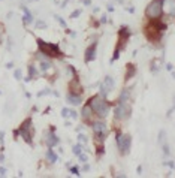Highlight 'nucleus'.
Segmentation results:
<instances>
[{
  "instance_id": "a878e982",
  "label": "nucleus",
  "mask_w": 175,
  "mask_h": 178,
  "mask_svg": "<svg viewBox=\"0 0 175 178\" xmlns=\"http://www.w3.org/2000/svg\"><path fill=\"white\" fill-rule=\"evenodd\" d=\"M78 159H80V162H81V163H85V162H87V156H85L84 153L78 154Z\"/></svg>"
},
{
  "instance_id": "9d476101",
  "label": "nucleus",
  "mask_w": 175,
  "mask_h": 178,
  "mask_svg": "<svg viewBox=\"0 0 175 178\" xmlns=\"http://www.w3.org/2000/svg\"><path fill=\"white\" fill-rule=\"evenodd\" d=\"M66 100L69 105H73V106H76V105H81V102H82V95L80 93H73V91H69L66 96Z\"/></svg>"
},
{
  "instance_id": "ea45409f",
  "label": "nucleus",
  "mask_w": 175,
  "mask_h": 178,
  "mask_svg": "<svg viewBox=\"0 0 175 178\" xmlns=\"http://www.w3.org/2000/svg\"><path fill=\"white\" fill-rule=\"evenodd\" d=\"M166 69H168V70H172V65H171V63H168V65H166Z\"/></svg>"
},
{
  "instance_id": "423d86ee",
  "label": "nucleus",
  "mask_w": 175,
  "mask_h": 178,
  "mask_svg": "<svg viewBox=\"0 0 175 178\" xmlns=\"http://www.w3.org/2000/svg\"><path fill=\"white\" fill-rule=\"evenodd\" d=\"M114 85H115V82H114V78L112 76H105V80H103V82H102V85H100V95L99 96L100 97H105L106 99V96L114 90Z\"/></svg>"
},
{
  "instance_id": "6e6552de",
  "label": "nucleus",
  "mask_w": 175,
  "mask_h": 178,
  "mask_svg": "<svg viewBox=\"0 0 175 178\" xmlns=\"http://www.w3.org/2000/svg\"><path fill=\"white\" fill-rule=\"evenodd\" d=\"M118 36H120V46L117 48V50H123L124 48V45H126V42L129 41V38H130V28H127V27H123L118 30Z\"/></svg>"
},
{
  "instance_id": "72a5a7b5",
  "label": "nucleus",
  "mask_w": 175,
  "mask_h": 178,
  "mask_svg": "<svg viewBox=\"0 0 175 178\" xmlns=\"http://www.w3.org/2000/svg\"><path fill=\"white\" fill-rule=\"evenodd\" d=\"M0 142H2V144L5 142V133H3V132H0Z\"/></svg>"
},
{
  "instance_id": "f3484780",
  "label": "nucleus",
  "mask_w": 175,
  "mask_h": 178,
  "mask_svg": "<svg viewBox=\"0 0 175 178\" xmlns=\"http://www.w3.org/2000/svg\"><path fill=\"white\" fill-rule=\"evenodd\" d=\"M36 76H38V70H36V68H35L33 65H30V66H28V76L26 78V82L32 81V80L36 78Z\"/></svg>"
},
{
  "instance_id": "0eeeda50",
  "label": "nucleus",
  "mask_w": 175,
  "mask_h": 178,
  "mask_svg": "<svg viewBox=\"0 0 175 178\" xmlns=\"http://www.w3.org/2000/svg\"><path fill=\"white\" fill-rule=\"evenodd\" d=\"M43 141H45V144L48 145V148H53V147H55V145L58 144V138H57V135L54 133V127H51L50 130H45V133H43Z\"/></svg>"
},
{
  "instance_id": "473e14b6",
  "label": "nucleus",
  "mask_w": 175,
  "mask_h": 178,
  "mask_svg": "<svg viewBox=\"0 0 175 178\" xmlns=\"http://www.w3.org/2000/svg\"><path fill=\"white\" fill-rule=\"evenodd\" d=\"M103 153H105V148L103 147H99L97 148V154H103Z\"/></svg>"
},
{
  "instance_id": "5701e85b",
  "label": "nucleus",
  "mask_w": 175,
  "mask_h": 178,
  "mask_svg": "<svg viewBox=\"0 0 175 178\" xmlns=\"http://www.w3.org/2000/svg\"><path fill=\"white\" fill-rule=\"evenodd\" d=\"M70 172L73 174V175H76V177H80L81 174H80V169L76 168V166H70Z\"/></svg>"
},
{
  "instance_id": "a211bd4d",
  "label": "nucleus",
  "mask_w": 175,
  "mask_h": 178,
  "mask_svg": "<svg viewBox=\"0 0 175 178\" xmlns=\"http://www.w3.org/2000/svg\"><path fill=\"white\" fill-rule=\"evenodd\" d=\"M51 68H53V63H51V61H48L47 58L40 61V70H42V72H47V70H50Z\"/></svg>"
},
{
  "instance_id": "6ab92c4d",
  "label": "nucleus",
  "mask_w": 175,
  "mask_h": 178,
  "mask_svg": "<svg viewBox=\"0 0 175 178\" xmlns=\"http://www.w3.org/2000/svg\"><path fill=\"white\" fill-rule=\"evenodd\" d=\"M129 96H130L129 90H127V88H124V90L121 91V95H120V99H118V102H129Z\"/></svg>"
},
{
  "instance_id": "37998d69",
  "label": "nucleus",
  "mask_w": 175,
  "mask_h": 178,
  "mask_svg": "<svg viewBox=\"0 0 175 178\" xmlns=\"http://www.w3.org/2000/svg\"><path fill=\"white\" fill-rule=\"evenodd\" d=\"M30 2H33V0H30Z\"/></svg>"
},
{
  "instance_id": "f8f14e48",
  "label": "nucleus",
  "mask_w": 175,
  "mask_h": 178,
  "mask_svg": "<svg viewBox=\"0 0 175 178\" xmlns=\"http://www.w3.org/2000/svg\"><path fill=\"white\" fill-rule=\"evenodd\" d=\"M96 48H97V43H96V42L87 48V51H85V57H84L85 63H91L94 58H96Z\"/></svg>"
},
{
  "instance_id": "f03ea898",
  "label": "nucleus",
  "mask_w": 175,
  "mask_h": 178,
  "mask_svg": "<svg viewBox=\"0 0 175 178\" xmlns=\"http://www.w3.org/2000/svg\"><path fill=\"white\" fill-rule=\"evenodd\" d=\"M38 42V48H39L40 54H45L47 57H53V58H57V57H63V53L60 51V46L57 43H51V42H45L43 39H36Z\"/></svg>"
},
{
  "instance_id": "4be33fe9",
  "label": "nucleus",
  "mask_w": 175,
  "mask_h": 178,
  "mask_svg": "<svg viewBox=\"0 0 175 178\" xmlns=\"http://www.w3.org/2000/svg\"><path fill=\"white\" fill-rule=\"evenodd\" d=\"M54 18H55V21H58V24H60L61 27H66V21H65V20H63L60 15H55Z\"/></svg>"
},
{
  "instance_id": "39448f33",
  "label": "nucleus",
  "mask_w": 175,
  "mask_h": 178,
  "mask_svg": "<svg viewBox=\"0 0 175 178\" xmlns=\"http://www.w3.org/2000/svg\"><path fill=\"white\" fill-rule=\"evenodd\" d=\"M130 105L127 102H118V105L114 109V117L115 120H126L127 117H130Z\"/></svg>"
},
{
  "instance_id": "dca6fc26",
  "label": "nucleus",
  "mask_w": 175,
  "mask_h": 178,
  "mask_svg": "<svg viewBox=\"0 0 175 178\" xmlns=\"http://www.w3.org/2000/svg\"><path fill=\"white\" fill-rule=\"evenodd\" d=\"M45 157L51 162V163H55V162H58V157H57V154L54 153V150H47V153H45Z\"/></svg>"
},
{
  "instance_id": "a19ab883",
  "label": "nucleus",
  "mask_w": 175,
  "mask_h": 178,
  "mask_svg": "<svg viewBox=\"0 0 175 178\" xmlns=\"http://www.w3.org/2000/svg\"><path fill=\"white\" fill-rule=\"evenodd\" d=\"M5 162V156L3 154H0V163H3Z\"/></svg>"
},
{
  "instance_id": "58836bf2",
  "label": "nucleus",
  "mask_w": 175,
  "mask_h": 178,
  "mask_svg": "<svg viewBox=\"0 0 175 178\" xmlns=\"http://www.w3.org/2000/svg\"><path fill=\"white\" fill-rule=\"evenodd\" d=\"M6 68H8V69H12L13 68V63H12V61H11V63H8V65H6Z\"/></svg>"
},
{
  "instance_id": "4468645a",
  "label": "nucleus",
  "mask_w": 175,
  "mask_h": 178,
  "mask_svg": "<svg viewBox=\"0 0 175 178\" xmlns=\"http://www.w3.org/2000/svg\"><path fill=\"white\" fill-rule=\"evenodd\" d=\"M81 115H82V118L84 120H88L91 115H93V109L90 108V105L87 103V105H84V108H82V111H81Z\"/></svg>"
},
{
  "instance_id": "b1692460",
  "label": "nucleus",
  "mask_w": 175,
  "mask_h": 178,
  "mask_svg": "<svg viewBox=\"0 0 175 178\" xmlns=\"http://www.w3.org/2000/svg\"><path fill=\"white\" fill-rule=\"evenodd\" d=\"M166 138V132L165 130H160V133H159V144H163V139Z\"/></svg>"
},
{
  "instance_id": "7ed1b4c3",
  "label": "nucleus",
  "mask_w": 175,
  "mask_h": 178,
  "mask_svg": "<svg viewBox=\"0 0 175 178\" xmlns=\"http://www.w3.org/2000/svg\"><path fill=\"white\" fill-rule=\"evenodd\" d=\"M163 5H165V0H153L150 2L145 9V15L150 20H159L162 15H163Z\"/></svg>"
},
{
  "instance_id": "c9c22d12",
  "label": "nucleus",
  "mask_w": 175,
  "mask_h": 178,
  "mask_svg": "<svg viewBox=\"0 0 175 178\" xmlns=\"http://www.w3.org/2000/svg\"><path fill=\"white\" fill-rule=\"evenodd\" d=\"M2 41H3V28L0 26V43H2Z\"/></svg>"
},
{
  "instance_id": "2f4dec72",
  "label": "nucleus",
  "mask_w": 175,
  "mask_h": 178,
  "mask_svg": "<svg viewBox=\"0 0 175 178\" xmlns=\"http://www.w3.org/2000/svg\"><path fill=\"white\" fill-rule=\"evenodd\" d=\"M6 175V169L5 168H0V177H5Z\"/></svg>"
},
{
  "instance_id": "c85d7f7f",
  "label": "nucleus",
  "mask_w": 175,
  "mask_h": 178,
  "mask_svg": "<svg viewBox=\"0 0 175 178\" xmlns=\"http://www.w3.org/2000/svg\"><path fill=\"white\" fill-rule=\"evenodd\" d=\"M36 27H38V28H45V27H47V24H45L43 21H40V20H39V21L36 23Z\"/></svg>"
},
{
  "instance_id": "e433bc0d",
  "label": "nucleus",
  "mask_w": 175,
  "mask_h": 178,
  "mask_svg": "<svg viewBox=\"0 0 175 178\" xmlns=\"http://www.w3.org/2000/svg\"><path fill=\"white\" fill-rule=\"evenodd\" d=\"M136 172L141 175V174H142V166H138V168H136Z\"/></svg>"
},
{
  "instance_id": "ddd939ff",
  "label": "nucleus",
  "mask_w": 175,
  "mask_h": 178,
  "mask_svg": "<svg viewBox=\"0 0 175 178\" xmlns=\"http://www.w3.org/2000/svg\"><path fill=\"white\" fill-rule=\"evenodd\" d=\"M21 9H23V12H24V17H23V23L24 24H32L33 23V15H32V12L27 9V6H21Z\"/></svg>"
},
{
  "instance_id": "bb28decb",
  "label": "nucleus",
  "mask_w": 175,
  "mask_h": 178,
  "mask_svg": "<svg viewBox=\"0 0 175 178\" xmlns=\"http://www.w3.org/2000/svg\"><path fill=\"white\" fill-rule=\"evenodd\" d=\"M61 115H63L65 118H67V117L70 115V109H67V108H63V109H61Z\"/></svg>"
},
{
  "instance_id": "f704fd0d",
  "label": "nucleus",
  "mask_w": 175,
  "mask_h": 178,
  "mask_svg": "<svg viewBox=\"0 0 175 178\" xmlns=\"http://www.w3.org/2000/svg\"><path fill=\"white\" fill-rule=\"evenodd\" d=\"M163 153H165V154H169V147L163 145Z\"/></svg>"
},
{
  "instance_id": "4c0bfd02",
  "label": "nucleus",
  "mask_w": 175,
  "mask_h": 178,
  "mask_svg": "<svg viewBox=\"0 0 175 178\" xmlns=\"http://www.w3.org/2000/svg\"><path fill=\"white\" fill-rule=\"evenodd\" d=\"M88 169H90L88 165H84V166H82V171H88Z\"/></svg>"
},
{
  "instance_id": "1a4fd4ad",
  "label": "nucleus",
  "mask_w": 175,
  "mask_h": 178,
  "mask_svg": "<svg viewBox=\"0 0 175 178\" xmlns=\"http://www.w3.org/2000/svg\"><path fill=\"white\" fill-rule=\"evenodd\" d=\"M91 129H93L94 135H106L108 133V127L103 121H94L91 124Z\"/></svg>"
},
{
  "instance_id": "79ce46f5",
  "label": "nucleus",
  "mask_w": 175,
  "mask_h": 178,
  "mask_svg": "<svg viewBox=\"0 0 175 178\" xmlns=\"http://www.w3.org/2000/svg\"><path fill=\"white\" fill-rule=\"evenodd\" d=\"M166 165H168L169 168H174V162H168V163H166Z\"/></svg>"
},
{
  "instance_id": "412c9836",
  "label": "nucleus",
  "mask_w": 175,
  "mask_h": 178,
  "mask_svg": "<svg viewBox=\"0 0 175 178\" xmlns=\"http://www.w3.org/2000/svg\"><path fill=\"white\" fill-rule=\"evenodd\" d=\"M159 68H160V66H159V60H153V61H151V72L156 73V72L159 70Z\"/></svg>"
},
{
  "instance_id": "cd10ccee",
  "label": "nucleus",
  "mask_w": 175,
  "mask_h": 178,
  "mask_svg": "<svg viewBox=\"0 0 175 178\" xmlns=\"http://www.w3.org/2000/svg\"><path fill=\"white\" fill-rule=\"evenodd\" d=\"M80 15H81V9H76V11H73V12L70 14L69 18H76V17H80Z\"/></svg>"
},
{
  "instance_id": "9b49d317",
  "label": "nucleus",
  "mask_w": 175,
  "mask_h": 178,
  "mask_svg": "<svg viewBox=\"0 0 175 178\" xmlns=\"http://www.w3.org/2000/svg\"><path fill=\"white\" fill-rule=\"evenodd\" d=\"M130 145H132V136H130V135H123L121 148H120V153L123 156H126V154L130 151Z\"/></svg>"
},
{
  "instance_id": "aec40b11",
  "label": "nucleus",
  "mask_w": 175,
  "mask_h": 178,
  "mask_svg": "<svg viewBox=\"0 0 175 178\" xmlns=\"http://www.w3.org/2000/svg\"><path fill=\"white\" fill-rule=\"evenodd\" d=\"M81 153H84V145H81V142L80 144H76L75 147H73V154H81Z\"/></svg>"
},
{
  "instance_id": "393cba45",
  "label": "nucleus",
  "mask_w": 175,
  "mask_h": 178,
  "mask_svg": "<svg viewBox=\"0 0 175 178\" xmlns=\"http://www.w3.org/2000/svg\"><path fill=\"white\" fill-rule=\"evenodd\" d=\"M13 76H15L17 81H20V80H21V69H17V70L13 72Z\"/></svg>"
},
{
  "instance_id": "c756f323",
  "label": "nucleus",
  "mask_w": 175,
  "mask_h": 178,
  "mask_svg": "<svg viewBox=\"0 0 175 178\" xmlns=\"http://www.w3.org/2000/svg\"><path fill=\"white\" fill-rule=\"evenodd\" d=\"M78 141L82 142V144H85V142H87V138L84 136V135H78Z\"/></svg>"
},
{
  "instance_id": "20e7f679",
  "label": "nucleus",
  "mask_w": 175,
  "mask_h": 178,
  "mask_svg": "<svg viewBox=\"0 0 175 178\" xmlns=\"http://www.w3.org/2000/svg\"><path fill=\"white\" fill-rule=\"evenodd\" d=\"M30 129H32V117H27L26 120L20 124L18 130L13 132V135H15V136L20 135L28 145H33V139H32V132H30Z\"/></svg>"
},
{
  "instance_id": "f257e3e1",
  "label": "nucleus",
  "mask_w": 175,
  "mask_h": 178,
  "mask_svg": "<svg viewBox=\"0 0 175 178\" xmlns=\"http://www.w3.org/2000/svg\"><path fill=\"white\" fill-rule=\"evenodd\" d=\"M88 105H90V108L93 109L94 114H97L100 118H105L108 114H109V109H111V103L106 102L103 97H100L99 95L90 97Z\"/></svg>"
},
{
  "instance_id": "2eb2a0df",
  "label": "nucleus",
  "mask_w": 175,
  "mask_h": 178,
  "mask_svg": "<svg viewBox=\"0 0 175 178\" xmlns=\"http://www.w3.org/2000/svg\"><path fill=\"white\" fill-rule=\"evenodd\" d=\"M135 75H136V68H135V65H127V70H126V81H129V80H132Z\"/></svg>"
},
{
  "instance_id": "7c9ffc66",
  "label": "nucleus",
  "mask_w": 175,
  "mask_h": 178,
  "mask_svg": "<svg viewBox=\"0 0 175 178\" xmlns=\"http://www.w3.org/2000/svg\"><path fill=\"white\" fill-rule=\"evenodd\" d=\"M50 93H51L50 90H45V91H39V93H38V96L42 97V96H47V95H50Z\"/></svg>"
}]
</instances>
